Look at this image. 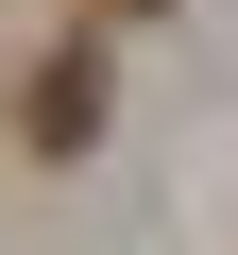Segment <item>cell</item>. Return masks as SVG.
I'll list each match as a JSON object with an SVG mask.
<instances>
[{
  "mask_svg": "<svg viewBox=\"0 0 238 255\" xmlns=\"http://www.w3.org/2000/svg\"><path fill=\"white\" fill-rule=\"evenodd\" d=\"M17 136H34V153H85V136H102V51H51V68L17 85Z\"/></svg>",
  "mask_w": 238,
  "mask_h": 255,
  "instance_id": "cell-1",
  "label": "cell"
},
{
  "mask_svg": "<svg viewBox=\"0 0 238 255\" xmlns=\"http://www.w3.org/2000/svg\"><path fill=\"white\" fill-rule=\"evenodd\" d=\"M102 17H170V0H102Z\"/></svg>",
  "mask_w": 238,
  "mask_h": 255,
  "instance_id": "cell-2",
  "label": "cell"
}]
</instances>
